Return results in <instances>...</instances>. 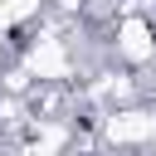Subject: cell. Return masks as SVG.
Here are the masks:
<instances>
[{"instance_id":"6da1fadb","label":"cell","mask_w":156,"mask_h":156,"mask_svg":"<svg viewBox=\"0 0 156 156\" xmlns=\"http://www.w3.org/2000/svg\"><path fill=\"white\" fill-rule=\"evenodd\" d=\"M112 54L122 58V63H132V68H146V63H156V24L146 20V15H122L117 20V29H112Z\"/></svg>"},{"instance_id":"7a4b0ae2","label":"cell","mask_w":156,"mask_h":156,"mask_svg":"<svg viewBox=\"0 0 156 156\" xmlns=\"http://www.w3.org/2000/svg\"><path fill=\"white\" fill-rule=\"evenodd\" d=\"M102 136L112 146H156V107H112L102 117Z\"/></svg>"},{"instance_id":"3957f363","label":"cell","mask_w":156,"mask_h":156,"mask_svg":"<svg viewBox=\"0 0 156 156\" xmlns=\"http://www.w3.org/2000/svg\"><path fill=\"white\" fill-rule=\"evenodd\" d=\"M24 63H29L34 78H49V83H63V78L73 73V63H68V44H63V39H39V44L24 54Z\"/></svg>"},{"instance_id":"277c9868","label":"cell","mask_w":156,"mask_h":156,"mask_svg":"<svg viewBox=\"0 0 156 156\" xmlns=\"http://www.w3.org/2000/svg\"><path fill=\"white\" fill-rule=\"evenodd\" d=\"M44 10V0H0V34H15L24 20H34Z\"/></svg>"},{"instance_id":"5b68a950","label":"cell","mask_w":156,"mask_h":156,"mask_svg":"<svg viewBox=\"0 0 156 156\" xmlns=\"http://www.w3.org/2000/svg\"><path fill=\"white\" fill-rule=\"evenodd\" d=\"M20 156H54L49 146H29V151H20Z\"/></svg>"},{"instance_id":"8992f818","label":"cell","mask_w":156,"mask_h":156,"mask_svg":"<svg viewBox=\"0 0 156 156\" xmlns=\"http://www.w3.org/2000/svg\"><path fill=\"white\" fill-rule=\"evenodd\" d=\"M146 156H156V146H151V151H146Z\"/></svg>"}]
</instances>
